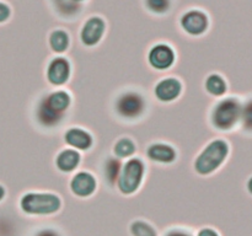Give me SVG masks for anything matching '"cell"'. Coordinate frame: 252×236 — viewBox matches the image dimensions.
I'll return each instance as SVG.
<instances>
[{"instance_id":"cell-1","label":"cell","mask_w":252,"mask_h":236,"mask_svg":"<svg viewBox=\"0 0 252 236\" xmlns=\"http://www.w3.org/2000/svg\"><path fill=\"white\" fill-rule=\"evenodd\" d=\"M231 147L224 138H217L208 143L194 161V170L201 176H208L218 171L230 156Z\"/></svg>"},{"instance_id":"cell-2","label":"cell","mask_w":252,"mask_h":236,"mask_svg":"<svg viewBox=\"0 0 252 236\" xmlns=\"http://www.w3.org/2000/svg\"><path fill=\"white\" fill-rule=\"evenodd\" d=\"M243 98L236 95L225 96L214 105L211 113L212 125L219 132H233L239 128Z\"/></svg>"},{"instance_id":"cell-3","label":"cell","mask_w":252,"mask_h":236,"mask_svg":"<svg viewBox=\"0 0 252 236\" xmlns=\"http://www.w3.org/2000/svg\"><path fill=\"white\" fill-rule=\"evenodd\" d=\"M20 208L29 215H52L62 208V201L53 193L30 192L21 197Z\"/></svg>"},{"instance_id":"cell-4","label":"cell","mask_w":252,"mask_h":236,"mask_svg":"<svg viewBox=\"0 0 252 236\" xmlns=\"http://www.w3.org/2000/svg\"><path fill=\"white\" fill-rule=\"evenodd\" d=\"M145 174V165L139 157H130L122 165L117 187L125 196L135 193L139 189Z\"/></svg>"},{"instance_id":"cell-5","label":"cell","mask_w":252,"mask_h":236,"mask_svg":"<svg viewBox=\"0 0 252 236\" xmlns=\"http://www.w3.org/2000/svg\"><path fill=\"white\" fill-rule=\"evenodd\" d=\"M116 112L118 116L127 119H134L140 117L145 111V101L140 93L128 91L122 93L116 101Z\"/></svg>"},{"instance_id":"cell-6","label":"cell","mask_w":252,"mask_h":236,"mask_svg":"<svg viewBox=\"0 0 252 236\" xmlns=\"http://www.w3.org/2000/svg\"><path fill=\"white\" fill-rule=\"evenodd\" d=\"M182 30L191 36H202L209 29V17L199 9H192L185 12L180 19Z\"/></svg>"},{"instance_id":"cell-7","label":"cell","mask_w":252,"mask_h":236,"mask_svg":"<svg viewBox=\"0 0 252 236\" xmlns=\"http://www.w3.org/2000/svg\"><path fill=\"white\" fill-rule=\"evenodd\" d=\"M176 54L171 46L166 43H158L149 49L148 61L150 66L157 70H167L175 63Z\"/></svg>"},{"instance_id":"cell-8","label":"cell","mask_w":252,"mask_h":236,"mask_svg":"<svg viewBox=\"0 0 252 236\" xmlns=\"http://www.w3.org/2000/svg\"><path fill=\"white\" fill-rule=\"evenodd\" d=\"M106 32V22L100 16H91L84 22L80 30V39L86 47H94L102 39Z\"/></svg>"},{"instance_id":"cell-9","label":"cell","mask_w":252,"mask_h":236,"mask_svg":"<svg viewBox=\"0 0 252 236\" xmlns=\"http://www.w3.org/2000/svg\"><path fill=\"white\" fill-rule=\"evenodd\" d=\"M70 78V63L64 57L52 59L47 68V79L54 86H62Z\"/></svg>"},{"instance_id":"cell-10","label":"cell","mask_w":252,"mask_h":236,"mask_svg":"<svg viewBox=\"0 0 252 236\" xmlns=\"http://www.w3.org/2000/svg\"><path fill=\"white\" fill-rule=\"evenodd\" d=\"M97 182L96 178L86 171H80L74 175L70 181V189L75 196L80 198H86L95 193Z\"/></svg>"},{"instance_id":"cell-11","label":"cell","mask_w":252,"mask_h":236,"mask_svg":"<svg viewBox=\"0 0 252 236\" xmlns=\"http://www.w3.org/2000/svg\"><path fill=\"white\" fill-rule=\"evenodd\" d=\"M182 92V84L179 79L165 78L157 84L154 93L161 102H171L176 100Z\"/></svg>"},{"instance_id":"cell-12","label":"cell","mask_w":252,"mask_h":236,"mask_svg":"<svg viewBox=\"0 0 252 236\" xmlns=\"http://www.w3.org/2000/svg\"><path fill=\"white\" fill-rule=\"evenodd\" d=\"M64 140L75 150H89L93 147L94 139L89 132L81 128H70L64 134Z\"/></svg>"},{"instance_id":"cell-13","label":"cell","mask_w":252,"mask_h":236,"mask_svg":"<svg viewBox=\"0 0 252 236\" xmlns=\"http://www.w3.org/2000/svg\"><path fill=\"white\" fill-rule=\"evenodd\" d=\"M147 155L150 160L161 164H171L176 160V150L169 144L155 143L147 149Z\"/></svg>"},{"instance_id":"cell-14","label":"cell","mask_w":252,"mask_h":236,"mask_svg":"<svg viewBox=\"0 0 252 236\" xmlns=\"http://www.w3.org/2000/svg\"><path fill=\"white\" fill-rule=\"evenodd\" d=\"M81 156L78 150L64 149L57 155L56 165L62 172H71L79 166Z\"/></svg>"},{"instance_id":"cell-15","label":"cell","mask_w":252,"mask_h":236,"mask_svg":"<svg viewBox=\"0 0 252 236\" xmlns=\"http://www.w3.org/2000/svg\"><path fill=\"white\" fill-rule=\"evenodd\" d=\"M36 116L38 122L41 123L44 127H56L63 119L64 115L58 113L57 111L52 110L48 105L46 103L44 98H42L41 102H39L38 107H37Z\"/></svg>"},{"instance_id":"cell-16","label":"cell","mask_w":252,"mask_h":236,"mask_svg":"<svg viewBox=\"0 0 252 236\" xmlns=\"http://www.w3.org/2000/svg\"><path fill=\"white\" fill-rule=\"evenodd\" d=\"M204 88H206L207 92L213 97H224L229 91V85L225 78L218 73L208 75V78L206 79V83H204Z\"/></svg>"},{"instance_id":"cell-17","label":"cell","mask_w":252,"mask_h":236,"mask_svg":"<svg viewBox=\"0 0 252 236\" xmlns=\"http://www.w3.org/2000/svg\"><path fill=\"white\" fill-rule=\"evenodd\" d=\"M47 105L52 108V110L57 111L58 113L64 115L66 110L69 108L71 102V97L66 91L64 90H57L49 93L47 97H44Z\"/></svg>"},{"instance_id":"cell-18","label":"cell","mask_w":252,"mask_h":236,"mask_svg":"<svg viewBox=\"0 0 252 236\" xmlns=\"http://www.w3.org/2000/svg\"><path fill=\"white\" fill-rule=\"evenodd\" d=\"M48 42L52 51L56 52V53H64L69 48L70 37H69L68 32L62 29H58L51 32Z\"/></svg>"},{"instance_id":"cell-19","label":"cell","mask_w":252,"mask_h":236,"mask_svg":"<svg viewBox=\"0 0 252 236\" xmlns=\"http://www.w3.org/2000/svg\"><path fill=\"white\" fill-rule=\"evenodd\" d=\"M51 2L54 10L65 19L75 17L81 11V4L74 0H51Z\"/></svg>"},{"instance_id":"cell-20","label":"cell","mask_w":252,"mask_h":236,"mask_svg":"<svg viewBox=\"0 0 252 236\" xmlns=\"http://www.w3.org/2000/svg\"><path fill=\"white\" fill-rule=\"evenodd\" d=\"M137 150L134 142L129 138H121L117 143L115 144L113 151L118 159H128V157L133 156Z\"/></svg>"},{"instance_id":"cell-21","label":"cell","mask_w":252,"mask_h":236,"mask_svg":"<svg viewBox=\"0 0 252 236\" xmlns=\"http://www.w3.org/2000/svg\"><path fill=\"white\" fill-rule=\"evenodd\" d=\"M122 162L118 157H110L105 164V178L107 179L108 184L113 186L117 183L118 176H120Z\"/></svg>"},{"instance_id":"cell-22","label":"cell","mask_w":252,"mask_h":236,"mask_svg":"<svg viewBox=\"0 0 252 236\" xmlns=\"http://www.w3.org/2000/svg\"><path fill=\"white\" fill-rule=\"evenodd\" d=\"M129 231L132 236H158V231L154 226L144 220L133 221L129 226Z\"/></svg>"},{"instance_id":"cell-23","label":"cell","mask_w":252,"mask_h":236,"mask_svg":"<svg viewBox=\"0 0 252 236\" xmlns=\"http://www.w3.org/2000/svg\"><path fill=\"white\" fill-rule=\"evenodd\" d=\"M145 6L153 14H165L171 7V0H145Z\"/></svg>"},{"instance_id":"cell-24","label":"cell","mask_w":252,"mask_h":236,"mask_svg":"<svg viewBox=\"0 0 252 236\" xmlns=\"http://www.w3.org/2000/svg\"><path fill=\"white\" fill-rule=\"evenodd\" d=\"M11 17V7L7 2L0 0V25L5 24Z\"/></svg>"},{"instance_id":"cell-25","label":"cell","mask_w":252,"mask_h":236,"mask_svg":"<svg viewBox=\"0 0 252 236\" xmlns=\"http://www.w3.org/2000/svg\"><path fill=\"white\" fill-rule=\"evenodd\" d=\"M196 236H221V234L217 229L211 228V226H204V228L199 229Z\"/></svg>"},{"instance_id":"cell-26","label":"cell","mask_w":252,"mask_h":236,"mask_svg":"<svg viewBox=\"0 0 252 236\" xmlns=\"http://www.w3.org/2000/svg\"><path fill=\"white\" fill-rule=\"evenodd\" d=\"M164 236H193L192 233H189V230L186 229H182V228H174V229H170L169 231H166Z\"/></svg>"},{"instance_id":"cell-27","label":"cell","mask_w":252,"mask_h":236,"mask_svg":"<svg viewBox=\"0 0 252 236\" xmlns=\"http://www.w3.org/2000/svg\"><path fill=\"white\" fill-rule=\"evenodd\" d=\"M36 236H58V234L52 229H43V230L38 231Z\"/></svg>"},{"instance_id":"cell-28","label":"cell","mask_w":252,"mask_h":236,"mask_svg":"<svg viewBox=\"0 0 252 236\" xmlns=\"http://www.w3.org/2000/svg\"><path fill=\"white\" fill-rule=\"evenodd\" d=\"M245 188H246V192H248V193L252 197V175L250 177H249L248 179H246Z\"/></svg>"},{"instance_id":"cell-29","label":"cell","mask_w":252,"mask_h":236,"mask_svg":"<svg viewBox=\"0 0 252 236\" xmlns=\"http://www.w3.org/2000/svg\"><path fill=\"white\" fill-rule=\"evenodd\" d=\"M5 194H6V191H5L4 187H2L1 184H0V202H1L2 199L5 198Z\"/></svg>"},{"instance_id":"cell-30","label":"cell","mask_w":252,"mask_h":236,"mask_svg":"<svg viewBox=\"0 0 252 236\" xmlns=\"http://www.w3.org/2000/svg\"><path fill=\"white\" fill-rule=\"evenodd\" d=\"M74 1H76V2H79V4H81V2L85 1V0H74Z\"/></svg>"}]
</instances>
